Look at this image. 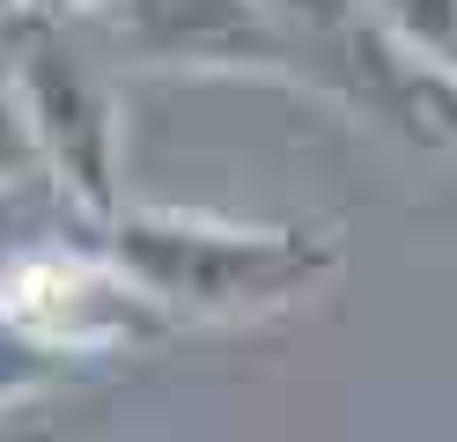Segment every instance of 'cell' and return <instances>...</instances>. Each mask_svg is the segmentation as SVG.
<instances>
[{
  "instance_id": "obj_1",
  "label": "cell",
  "mask_w": 457,
  "mask_h": 442,
  "mask_svg": "<svg viewBox=\"0 0 457 442\" xmlns=\"http://www.w3.org/2000/svg\"><path fill=\"white\" fill-rule=\"evenodd\" d=\"M104 251L170 324H228L295 310L339 273V236L325 221H214L178 206H119Z\"/></svg>"
},
{
  "instance_id": "obj_2",
  "label": "cell",
  "mask_w": 457,
  "mask_h": 442,
  "mask_svg": "<svg viewBox=\"0 0 457 442\" xmlns=\"http://www.w3.org/2000/svg\"><path fill=\"white\" fill-rule=\"evenodd\" d=\"M0 45L15 59L22 118H30L45 177L89 221H111L119 214V104H111V81L81 59L60 15L22 8L15 22H0Z\"/></svg>"
},
{
  "instance_id": "obj_3",
  "label": "cell",
  "mask_w": 457,
  "mask_h": 442,
  "mask_svg": "<svg viewBox=\"0 0 457 442\" xmlns=\"http://www.w3.org/2000/svg\"><path fill=\"white\" fill-rule=\"evenodd\" d=\"M0 324L60 362H96L170 332V317L140 295L111 251L22 244L0 258Z\"/></svg>"
},
{
  "instance_id": "obj_4",
  "label": "cell",
  "mask_w": 457,
  "mask_h": 442,
  "mask_svg": "<svg viewBox=\"0 0 457 442\" xmlns=\"http://www.w3.org/2000/svg\"><path fill=\"white\" fill-rule=\"evenodd\" d=\"M104 38L140 67H280L303 74V52L266 0H104Z\"/></svg>"
},
{
  "instance_id": "obj_5",
  "label": "cell",
  "mask_w": 457,
  "mask_h": 442,
  "mask_svg": "<svg viewBox=\"0 0 457 442\" xmlns=\"http://www.w3.org/2000/svg\"><path fill=\"white\" fill-rule=\"evenodd\" d=\"M354 8L391 52H413L428 67H443L457 52V0H354Z\"/></svg>"
},
{
  "instance_id": "obj_6",
  "label": "cell",
  "mask_w": 457,
  "mask_h": 442,
  "mask_svg": "<svg viewBox=\"0 0 457 442\" xmlns=\"http://www.w3.org/2000/svg\"><path fill=\"white\" fill-rule=\"evenodd\" d=\"M74 376H81V362H60V354H45V346H30L22 332L0 324V413L22 405V398L60 391V383H74Z\"/></svg>"
},
{
  "instance_id": "obj_7",
  "label": "cell",
  "mask_w": 457,
  "mask_h": 442,
  "mask_svg": "<svg viewBox=\"0 0 457 442\" xmlns=\"http://www.w3.org/2000/svg\"><path fill=\"white\" fill-rule=\"evenodd\" d=\"M30 177H45L37 163V140H30V118H22V88H15V59L8 45H0V192L30 185Z\"/></svg>"
},
{
  "instance_id": "obj_8",
  "label": "cell",
  "mask_w": 457,
  "mask_h": 442,
  "mask_svg": "<svg viewBox=\"0 0 457 442\" xmlns=\"http://www.w3.org/2000/svg\"><path fill=\"white\" fill-rule=\"evenodd\" d=\"M22 15V0H0V22H15Z\"/></svg>"
},
{
  "instance_id": "obj_9",
  "label": "cell",
  "mask_w": 457,
  "mask_h": 442,
  "mask_svg": "<svg viewBox=\"0 0 457 442\" xmlns=\"http://www.w3.org/2000/svg\"><path fill=\"white\" fill-rule=\"evenodd\" d=\"M443 74H457V52H450V59H443Z\"/></svg>"
}]
</instances>
